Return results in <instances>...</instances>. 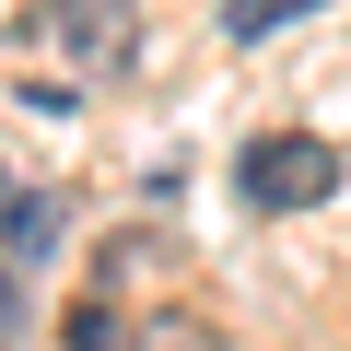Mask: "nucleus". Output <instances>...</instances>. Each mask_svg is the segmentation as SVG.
<instances>
[{
	"label": "nucleus",
	"instance_id": "obj_7",
	"mask_svg": "<svg viewBox=\"0 0 351 351\" xmlns=\"http://www.w3.org/2000/svg\"><path fill=\"white\" fill-rule=\"evenodd\" d=\"M141 258H152V234H141V223H129V234H106V258H94V293H117Z\"/></svg>",
	"mask_w": 351,
	"mask_h": 351
},
{
	"label": "nucleus",
	"instance_id": "obj_4",
	"mask_svg": "<svg viewBox=\"0 0 351 351\" xmlns=\"http://www.w3.org/2000/svg\"><path fill=\"white\" fill-rule=\"evenodd\" d=\"M117 351H223V328H211V316H188V304H176V316H141V328H129Z\"/></svg>",
	"mask_w": 351,
	"mask_h": 351
},
{
	"label": "nucleus",
	"instance_id": "obj_8",
	"mask_svg": "<svg viewBox=\"0 0 351 351\" xmlns=\"http://www.w3.org/2000/svg\"><path fill=\"white\" fill-rule=\"evenodd\" d=\"M0 328H12V281H0Z\"/></svg>",
	"mask_w": 351,
	"mask_h": 351
},
{
	"label": "nucleus",
	"instance_id": "obj_1",
	"mask_svg": "<svg viewBox=\"0 0 351 351\" xmlns=\"http://www.w3.org/2000/svg\"><path fill=\"white\" fill-rule=\"evenodd\" d=\"M24 47L36 59H71L82 82H117V71H141V0H36Z\"/></svg>",
	"mask_w": 351,
	"mask_h": 351
},
{
	"label": "nucleus",
	"instance_id": "obj_5",
	"mask_svg": "<svg viewBox=\"0 0 351 351\" xmlns=\"http://www.w3.org/2000/svg\"><path fill=\"white\" fill-rule=\"evenodd\" d=\"M304 12H316V0H234L223 36H234V47H258V36H281V24H304Z\"/></svg>",
	"mask_w": 351,
	"mask_h": 351
},
{
	"label": "nucleus",
	"instance_id": "obj_2",
	"mask_svg": "<svg viewBox=\"0 0 351 351\" xmlns=\"http://www.w3.org/2000/svg\"><path fill=\"white\" fill-rule=\"evenodd\" d=\"M234 188H246L258 211H316V199L339 188V152H328V141H304V129H269V141H246V152H234Z\"/></svg>",
	"mask_w": 351,
	"mask_h": 351
},
{
	"label": "nucleus",
	"instance_id": "obj_3",
	"mask_svg": "<svg viewBox=\"0 0 351 351\" xmlns=\"http://www.w3.org/2000/svg\"><path fill=\"white\" fill-rule=\"evenodd\" d=\"M59 234H71V199H59V188H24V199H0V258H24V269H36Z\"/></svg>",
	"mask_w": 351,
	"mask_h": 351
},
{
	"label": "nucleus",
	"instance_id": "obj_6",
	"mask_svg": "<svg viewBox=\"0 0 351 351\" xmlns=\"http://www.w3.org/2000/svg\"><path fill=\"white\" fill-rule=\"evenodd\" d=\"M117 339H129V328L106 316V293H82V304H71V328H59V351H117Z\"/></svg>",
	"mask_w": 351,
	"mask_h": 351
}]
</instances>
